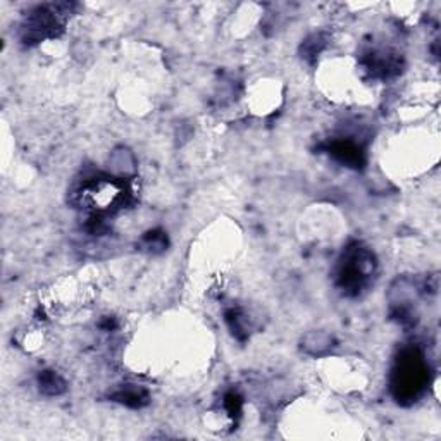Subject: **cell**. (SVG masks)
<instances>
[{
	"label": "cell",
	"mask_w": 441,
	"mask_h": 441,
	"mask_svg": "<svg viewBox=\"0 0 441 441\" xmlns=\"http://www.w3.org/2000/svg\"><path fill=\"white\" fill-rule=\"evenodd\" d=\"M376 271L374 255L362 247L354 243L345 250L338 269V284L347 295H357L371 283Z\"/></svg>",
	"instance_id": "obj_1"
},
{
	"label": "cell",
	"mask_w": 441,
	"mask_h": 441,
	"mask_svg": "<svg viewBox=\"0 0 441 441\" xmlns=\"http://www.w3.org/2000/svg\"><path fill=\"white\" fill-rule=\"evenodd\" d=\"M428 381V369L417 350H405L393 369L391 388L398 400H414L420 395Z\"/></svg>",
	"instance_id": "obj_2"
},
{
	"label": "cell",
	"mask_w": 441,
	"mask_h": 441,
	"mask_svg": "<svg viewBox=\"0 0 441 441\" xmlns=\"http://www.w3.org/2000/svg\"><path fill=\"white\" fill-rule=\"evenodd\" d=\"M61 28L59 14L50 7H37L25 23L26 40H42L45 37H54L55 30Z\"/></svg>",
	"instance_id": "obj_3"
},
{
	"label": "cell",
	"mask_w": 441,
	"mask_h": 441,
	"mask_svg": "<svg viewBox=\"0 0 441 441\" xmlns=\"http://www.w3.org/2000/svg\"><path fill=\"white\" fill-rule=\"evenodd\" d=\"M330 152L336 159L352 167H359L362 164V150H360V147L357 143L350 142V140L335 142L330 147Z\"/></svg>",
	"instance_id": "obj_4"
},
{
	"label": "cell",
	"mask_w": 441,
	"mask_h": 441,
	"mask_svg": "<svg viewBox=\"0 0 441 441\" xmlns=\"http://www.w3.org/2000/svg\"><path fill=\"white\" fill-rule=\"evenodd\" d=\"M38 384L40 390L47 395H59L66 390V383L59 374H55L54 371H43L42 374L38 376Z\"/></svg>",
	"instance_id": "obj_5"
},
{
	"label": "cell",
	"mask_w": 441,
	"mask_h": 441,
	"mask_svg": "<svg viewBox=\"0 0 441 441\" xmlns=\"http://www.w3.org/2000/svg\"><path fill=\"white\" fill-rule=\"evenodd\" d=\"M114 398L131 407H142L143 403H147V391L138 386H124L116 393Z\"/></svg>",
	"instance_id": "obj_6"
},
{
	"label": "cell",
	"mask_w": 441,
	"mask_h": 441,
	"mask_svg": "<svg viewBox=\"0 0 441 441\" xmlns=\"http://www.w3.org/2000/svg\"><path fill=\"white\" fill-rule=\"evenodd\" d=\"M331 338L324 333H311V335L306 336L303 340V347H306L307 352L314 355H323L324 352L330 350Z\"/></svg>",
	"instance_id": "obj_7"
}]
</instances>
